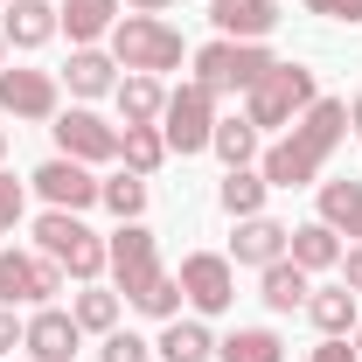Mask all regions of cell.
I'll return each instance as SVG.
<instances>
[{
	"label": "cell",
	"instance_id": "d590c367",
	"mask_svg": "<svg viewBox=\"0 0 362 362\" xmlns=\"http://www.w3.org/2000/svg\"><path fill=\"white\" fill-rule=\"evenodd\" d=\"M21 327H28V320H14V307H0V356L21 349Z\"/></svg>",
	"mask_w": 362,
	"mask_h": 362
},
{
	"label": "cell",
	"instance_id": "83f0119b",
	"mask_svg": "<svg viewBox=\"0 0 362 362\" xmlns=\"http://www.w3.org/2000/svg\"><path fill=\"white\" fill-rule=\"evenodd\" d=\"M209 153H216L223 168H251V160H258V126H251V119H216Z\"/></svg>",
	"mask_w": 362,
	"mask_h": 362
},
{
	"label": "cell",
	"instance_id": "7c38bea8",
	"mask_svg": "<svg viewBox=\"0 0 362 362\" xmlns=\"http://www.w3.org/2000/svg\"><path fill=\"white\" fill-rule=\"evenodd\" d=\"M28 188L42 195L49 209H70V216H84L90 202H98V188H105V181L90 175L84 160H63V153H56V160H42V168L28 175Z\"/></svg>",
	"mask_w": 362,
	"mask_h": 362
},
{
	"label": "cell",
	"instance_id": "60d3db41",
	"mask_svg": "<svg viewBox=\"0 0 362 362\" xmlns=\"http://www.w3.org/2000/svg\"><path fill=\"white\" fill-rule=\"evenodd\" d=\"M0 153H7V133H0Z\"/></svg>",
	"mask_w": 362,
	"mask_h": 362
},
{
	"label": "cell",
	"instance_id": "d6a6232c",
	"mask_svg": "<svg viewBox=\"0 0 362 362\" xmlns=\"http://www.w3.org/2000/svg\"><path fill=\"white\" fill-rule=\"evenodd\" d=\"M307 14H327V21H362V0H307Z\"/></svg>",
	"mask_w": 362,
	"mask_h": 362
},
{
	"label": "cell",
	"instance_id": "9c48e42d",
	"mask_svg": "<svg viewBox=\"0 0 362 362\" xmlns=\"http://www.w3.org/2000/svg\"><path fill=\"white\" fill-rule=\"evenodd\" d=\"M63 293V265L42 251H0V307H49Z\"/></svg>",
	"mask_w": 362,
	"mask_h": 362
},
{
	"label": "cell",
	"instance_id": "603a6c76",
	"mask_svg": "<svg viewBox=\"0 0 362 362\" xmlns=\"http://www.w3.org/2000/svg\"><path fill=\"white\" fill-rule=\"evenodd\" d=\"M307 293H314V286H307V272L293 265V258H279V265L258 272V300H265L272 314H293V307H307Z\"/></svg>",
	"mask_w": 362,
	"mask_h": 362
},
{
	"label": "cell",
	"instance_id": "1f68e13d",
	"mask_svg": "<svg viewBox=\"0 0 362 362\" xmlns=\"http://www.w3.org/2000/svg\"><path fill=\"white\" fill-rule=\"evenodd\" d=\"M14 223H21V181L0 175V237H14Z\"/></svg>",
	"mask_w": 362,
	"mask_h": 362
},
{
	"label": "cell",
	"instance_id": "74e56055",
	"mask_svg": "<svg viewBox=\"0 0 362 362\" xmlns=\"http://www.w3.org/2000/svg\"><path fill=\"white\" fill-rule=\"evenodd\" d=\"M349 133L362 139V98H349Z\"/></svg>",
	"mask_w": 362,
	"mask_h": 362
},
{
	"label": "cell",
	"instance_id": "8992f818",
	"mask_svg": "<svg viewBox=\"0 0 362 362\" xmlns=\"http://www.w3.org/2000/svg\"><path fill=\"white\" fill-rule=\"evenodd\" d=\"M272 63H279V56H272L265 42H230V35H216V42L195 49V84L216 90V98H223V90H251Z\"/></svg>",
	"mask_w": 362,
	"mask_h": 362
},
{
	"label": "cell",
	"instance_id": "5bb4252c",
	"mask_svg": "<svg viewBox=\"0 0 362 362\" xmlns=\"http://www.w3.org/2000/svg\"><path fill=\"white\" fill-rule=\"evenodd\" d=\"M209 21L230 42H265L279 28V0H209Z\"/></svg>",
	"mask_w": 362,
	"mask_h": 362
},
{
	"label": "cell",
	"instance_id": "ba28073f",
	"mask_svg": "<svg viewBox=\"0 0 362 362\" xmlns=\"http://www.w3.org/2000/svg\"><path fill=\"white\" fill-rule=\"evenodd\" d=\"M181 300L195 307V320H216L237 307V265L216 251H188L181 258Z\"/></svg>",
	"mask_w": 362,
	"mask_h": 362
},
{
	"label": "cell",
	"instance_id": "d6986e66",
	"mask_svg": "<svg viewBox=\"0 0 362 362\" xmlns=\"http://www.w3.org/2000/svg\"><path fill=\"white\" fill-rule=\"evenodd\" d=\"M112 105H119V126H160V112H168V90H160V77H119V90H112Z\"/></svg>",
	"mask_w": 362,
	"mask_h": 362
},
{
	"label": "cell",
	"instance_id": "6da1fadb",
	"mask_svg": "<svg viewBox=\"0 0 362 362\" xmlns=\"http://www.w3.org/2000/svg\"><path fill=\"white\" fill-rule=\"evenodd\" d=\"M341 139H349V98H314V105L293 119V133L279 139V146H265L258 175H265L272 188H307V181H320L327 153H334Z\"/></svg>",
	"mask_w": 362,
	"mask_h": 362
},
{
	"label": "cell",
	"instance_id": "44dd1931",
	"mask_svg": "<svg viewBox=\"0 0 362 362\" xmlns=\"http://www.w3.org/2000/svg\"><path fill=\"white\" fill-rule=\"evenodd\" d=\"M153 356H160V362H209V356H216V334H209L202 320H181V314H175L168 327H160Z\"/></svg>",
	"mask_w": 362,
	"mask_h": 362
},
{
	"label": "cell",
	"instance_id": "836d02e7",
	"mask_svg": "<svg viewBox=\"0 0 362 362\" xmlns=\"http://www.w3.org/2000/svg\"><path fill=\"white\" fill-rule=\"evenodd\" d=\"M314 362H362V356L349 349V341H341V334H327V341L314 349Z\"/></svg>",
	"mask_w": 362,
	"mask_h": 362
},
{
	"label": "cell",
	"instance_id": "30bf717a",
	"mask_svg": "<svg viewBox=\"0 0 362 362\" xmlns=\"http://www.w3.org/2000/svg\"><path fill=\"white\" fill-rule=\"evenodd\" d=\"M49 133H56V146H63V160H84V168L119 160V126H112V119H98L90 105L56 112V119H49Z\"/></svg>",
	"mask_w": 362,
	"mask_h": 362
},
{
	"label": "cell",
	"instance_id": "5b68a950",
	"mask_svg": "<svg viewBox=\"0 0 362 362\" xmlns=\"http://www.w3.org/2000/svg\"><path fill=\"white\" fill-rule=\"evenodd\" d=\"M314 98H320V84H314L307 63H272L265 77L244 90V119H251L258 133H272V126H293Z\"/></svg>",
	"mask_w": 362,
	"mask_h": 362
},
{
	"label": "cell",
	"instance_id": "484cf974",
	"mask_svg": "<svg viewBox=\"0 0 362 362\" xmlns=\"http://www.w3.org/2000/svg\"><path fill=\"white\" fill-rule=\"evenodd\" d=\"M216 362H286V341L272 327H237L216 341Z\"/></svg>",
	"mask_w": 362,
	"mask_h": 362
},
{
	"label": "cell",
	"instance_id": "3957f363",
	"mask_svg": "<svg viewBox=\"0 0 362 362\" xmlns=\"http://www.w3.org/2000/svg\"><path fill=\"white\" fill-rule=\"evenodd\" d=\"M181 28H168L160 14H119L112 28V63L133 70V77H160V70H181Z\"/></svg>",
	"mask_w": 362,
	"mask_h": 362
},
{
	"label": "cell",
	"instance_id": "4316f807",
	"mask_svg": "<svg viewBox=\"0 0 362 362\" xmlns=\"http://www.w3.org/2000/svg\"><path fill=\"white\" fill-rule=\"evenodd\" d=\"M119 160H126V175H160V160H168L160 126H126L119 133Z\"/></svg>",
	"mask_w": 362,
	"mask_h": 362
},
{
	"label": "cell",
	"instance_id": "7a4b0ae2",
	"mask_svg": "<svg viewBox=\"0 0 362 362\" xmlns=\"http://www.w3.org/2000/svg\"><path fill=\"white\" fill-rule=\"evenodd\" d=\"M105 272H112V286L133 300L139 314H153V320L181 314V279L160 272V244H153L146 223H119L105 237Z\"/></svg>",
	"mask_w": 362,
	"mask_h": 362
},
{
	"label": "cell",
	"instance_id": "f1b7e54d",
	"mask_svg": "<svg viewBox=\"0 0 362 362\" xmlns=\"http://www.w3.org/2000/svg\"><path fill=\"white\" fill-rule=\"evenodd\" d=\"M98 202L119 216V223H139V209H146V175H105V188H98Z\"/></svg>",
	"mask_w": 362,
	"mask_h": 362
},
{
	"label": "cell",
	"instance_id": "ab89813d",
	"mask_svg": "<svg viewBox=\"0 0 362 362\" xmlns=\"http://www.w3.org/2000/svg\"><path fill=\"white\" fill-rule=\"evenodd\" d=\"M356 356H362V320H356Z\"/></svg>",
	"mask_w": 362,
	"mask_h": 362
},
{
	"label": "cell",
	"instance_id": "d4e9b609",
	"mask_svg": "<svg viewBox=\"0 0 362 362\" xmlns=\"http://www.w3.org/2000/svg\"><path fill=\"white\" fill-rule=\"evenodd\" d=\"M320 223L362 244V181H320Z\"/></svg>",
	"mask_w": 362,
	"mask_h": 362
},
{
	"label": "cell",
	"instance_id": "e0dca14e",
	"mask_svg": "<svg viewBox=\"0 0 362 362\" xmlns=\"http://www.w3.org/2000/svg\"><path fill=\"white\" fill-rule=\"evenodd\" d=\"M0 35H7V49H42L49 35H63V21H56V7H49V0H7Z\"/></svg>",
	"mask_w": 362,
	"mask_h": 362
},
{
	"label": "cell",
	"instance_id": "e575fe53",
	"mask_svg": "<svg viewBox=\"0 0 362 362\" xmlns=\"http://www.w3.org/2000/svg\"><path fill=\"white\" fill-rule=\"evenodd\" d=\"M341 286L362 300V244H356V251H341Z\"/></svg>",
	"mask_w": 362,
	"mask_h": 362
},
{
	"label": "cell",
	"instance_id": "f546056e",
	"mask_svg": "<svg viewBox=\"0 0 362 362\" xmlns=\"http://www.w3.org/2000/svg\"><path fill=\"white\" fill-rule=\"evenodd\" d=\"M70 314H77V327H84V334H112V327H119V293H105V286L90 279L84 293L70 300Z\"/></svg>",
	"mask_w": 362,
	"mask_h": 362
},
{
	"label": "cell",
	"instance_id": "8d00e7d4",
	"mask_svg": "<svg viewBox=\"0 0 362 362\" xmlns=\"http://www.w3.org/2000/svg\"><path fill=\"white\" fill-rule=\"evenodd\" d=\"M168 0H126V14H160Z\"/></svg>",
	"mask_w": 362,
	"mask_h": 362
},
{
	"label": "cell",
	"instance_id": "7402d4cb",
	"mask_svg": "<svg viewBox=\"0 0 362 362\" xmlns=\"http://www.w3.org/2000/svg\"><path fill=\"white\" fill-rule=\"evenodd\" d=\"M307 320H314L320 334H349L362 320V300L349 286H314V293H307Z\"/></svg>",
	"mask_w": 362,
	"mask_h": 362
},
{
	"label": "cell",
	"instance_id": "9a60e30c",
	"mask_svg": "<svg viewBox=\"0 0 362 362\" xmlns=\"http://www.w3.org/2000/svg\"><path fill=\"white\" fill-rule=\"evenodd\" d=\"M286 237H293V230L279 223V216H244V223H237V237H230V265H279V258H286Z\"/></svg>",
	"mask_w": 362,
	"mask_h": 362
},
{
	"label": "cell",
	"instance_id": "cb8c5ba5",
	"mask_svg": "<svg viewBox=\"0 0 362 362\" xmlns=\"http://www.w3.org/2000/svg\"><path fill=\"white\" fill-rule=\"evenodd\" d=\"M265 195H272V181L258 175V168H230L223 188H216V202H223V216H265Z\"/></svg>",
	"mask_w": 362,
	"mask_h": 362
},
{
	"label": "cell",
	"instance_id": "8fae6325",
	"mask_svg": "<svg viewBox=\"0 0 362 362\" xmlns=\"http://www.w3.org/2000/svg\"><path fill=\"white\" fill-rule=\"evenodd\" d=\"M0 112L7 119H56L63 112V77L56 70H0Z\"/></svg>",
	"mask_w": 362,
	"mask_h": 362
},
{
	"label": "cell",
	"instance_id": "ac0fdd59",
	"mask_svg": "<svg viewBox=\"0 0 362 362\" xmlns=\"http://www.w3.org/2000/svg\"><path fill=\"white\" fill-rule=\"evenodd\" d=\"M286 258L307 272V279H314V272H334V265H341V230H327L320 216H314V223H300L293 237H286Z\"/></svg>",
	"mask_w": 362,
	"mask_h": 362
},
{
	"label": "cell",
	"instance_id": "4dcf8cb0",
	"mask_svg": "<svg viewBox=\"0 0 362 362\" xmlns=\"http://www.w3.org/2000/svg\"><path fill=\"white\" fill-rule=\"evenodd\" d=\"M146 356H153V341H139V334H126V327H112L105 349H98V362H146Z\"/></svg>",
	"mask_w": 362,
	"mask_h": 362
},
{
	"label": "cell",
	"instance_id": "f35d334b",
	"mask_svg": "<svg viewBox=\"0 0 362 362\" xmlns=\"http://www.w3.org/2000/svg\"><path fill=\"white\" fill-rule=\"evenodd\" d=\"M0 70H7V35H0Z\"/></svg>",
	"mask_w": 362,
	"mask_h": 362
},
{
	"label": "cell",
	"instance_id": "ffe728a7",
	"mask_svg": "<svg viewBox=\"0 0 362 362\" xmlns=\"http://www.w3.org/2000/svg\"><path fill=\"white\" fill-rule=\"evenodd\" d=\"M63 84H70V98H112L119 90V63H112V49H77L70 56V70H63Z\"/></svg>",
	"mask_w": 362,
	"mask_h": 362
},
{
	"label": "cell",
	"instance_id": "52a82bcc",
	"mask_svg": "<svg viewBox=\"0 0 362 362\" xmlns=\"http://www.w3.org/2000/svg\"><path fill=\"white\" fill-rule=\"evenodd\" d=\"M209 133H216V90H202V84L168 90V112H160L168 153H209Z\"/></svg>",
	"mask_w": 362,
	"mask_h": 362
},
{
	"label": "cell",
	"instance_id": "4fadbf2b",
	"mask_svg": "<svg viewBox=\"0 0 362 362\" xmlns=\"http://www.w3.org/2000/svg\"><path fill=\"white\" fill-rule=\"evenodd\" d=\"M21 349L35 362H70L84 349V327H77V314H63V307H35L28 327H21Z\"/></svg>",
	"mask_w": 362,
	"mask_h": 362
},
{
	"label": "cell",
	"instance_id": "277c9868",
	"mask_svg": "<svg viewBox=\"0 0 362 362\" xmlns=\"http://www.w3.org/2000/svg\"><path fill=\"white\" fill-rule=\"evenodd\" d=\"M35 251H42L49 265H63L77 286H90V279L105 272V237H98L84 216H70V209H42V216H35Z\"/></svg>",
	"mask_w": 362,
	"mask_h": 362
},
{
	"label": "cell",
	"instance_id": "2e32d148",
	"mask_svg": "<svg viewBox=\"0 0 362 362\" xmlns=\"http://www.w3.org/2000/svg\"><path fill=\"white\" fill-rule=\"evenodd\" d=\"M119 7H126V0H63L56 21H63V35H70L77 49H98L112 28H119Z\"/></svg>",
	"mask_w": 362,
	"mask_h": 362
}]
</instances>
